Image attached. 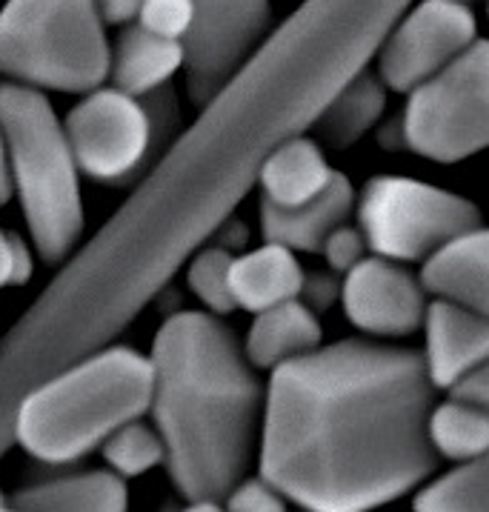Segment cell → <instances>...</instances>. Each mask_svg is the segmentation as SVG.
<instances>
[{
    "mask_svg": "<svg viewBox=\"0 0 489 512\" xmlns=\"http://www.w3.org/2000/svg\"><path fill=\"white\" fill-rule=\"evenodd\" d=\"M341 304L358 329L381 338H398L424 324L429 301L421 281L401 267V261L367 255L344 272Z\"/></svg>",
    "mask_w": 489,
    "mask_h": 512,
    "instance_id": "cell-12",
    "label": "cell"
},
{
    "mask_svg": "<svg viewBox=\"0 0 489 512\" xmlns=\"http://www.w3.org/2000/svg\"><path fill=\"white\" fill-rule=\"evenodd\" d=\"M487 232L484 226L452 238L424 258L421 287L438 301L487 312Z\"/></svg>",
    "mask_w": 489,
    "mask_h": 512,
    "instance_id": "cell-15",
    "label": "cell"
},
{
    "mask_svg": "<svg viewBox=\"0 0 489 512\" xmlns=\"http://www.w3.org/2000/svg\"><path fill=\"white\" fill-rule=\"evenodd\" d=\"M103 23H129L138 15L141 0H92Z\"/></svg>",
    "mask_w": 489,
    "mask_h": 512,
    "instance_id": "cell-31",
    "label": "cell"
},
{
    "mask_svg": "<svg viewBox=\"0 0 489 512\" xmlns=\"http://www.w3.org/2000/svg\"><path fill=\"white\" fill-rule=\"evenodd\" d=\"M464 3H467V0H464Z\"/></svg>",
    "mask_w": 489,
    "mask_h": 512,
    "instance_id": "cell-40",
    "label": "cell"
},
{
    "mask_svg": "<svg viewBox=\"0 0 489 512\" xmlns=\"http://www.w3.org/2000/svg\"><path fill=\"white\" fill-rule=\"evenodd\" d=\"M429 444L438 452V458L449 461H472L487 455L489 421L484 407H472L452 401L441 407H432L427 421Z\"/></svg>",
    "mask_w": 489,
    "mask_h": 512,
    "instance_id": "cell-22",
    "label": "cell"
},
{
    "mask_svg": "<svg viewBox=\"0 0 489 512\" xmlns=\"http://www.w3.org/2000/svg\"><path fill=\"white\" fill-rule=\"evenodd\" d=\"M304 512H315V510H304Z\"/></svg>",
    "mask_w": 489,
    "mask_h": 512,
    "instance_id": "cell-39",
    "label": "cell"
},
{
    "mask_svg": "<svg viewBox=\"0 0 489 512\" xmlns=\"http://www.w3.org/2000/svg\"><path fill=\"white\" fill-rule=\"evenodd\" d=\"M401 135L404 146L441 164L464 161L487 146V43L475 41L441 72L409 89Z\"/></svg>",
    "mask_w": 489,
    "mask_h": 512,
    "instance_id": "cell-7",
    "label": "cell"
},
{
    "mask_svg": "<svg viewBox=\"0 0 489 512\" xmlns=\"http://www.w3.org/2000/svg\"><path fill=\"white\" fill-rule=\"evenodd\" d=\"M161 512H178V507H175V504H166Z\"/></svg>",
    "mask_w": 489,
    "mask_h": 512,
    "instance_id": "cell-37",
    "label": "cell"
},
{
    "mask_svg": "<svg viewBox=\"0 0 489 512\" xmlns=\"http://www.w3.org/2000/svg\"><path fill=\"white\" fill-rule=\"evenodd\" d=\"M195 23L184 41L186 89L195 103L212 98L246 61L269 26V0H192Z\"/></svg>",
    "mask_w": 489,
    "mask_h": 512,
    "instance_id": "cell-11",
    "label": "cell"
},
{
    "mask_svg": "<svg viewBox=\"0 0 489 512\" xmlns=\"http://www.w3.org/2000/svg\"><path fill=\"white\" fill-rule=\"evenodd\" d=\"M184 69V43L158 38L141 26H126L109 46V75L126 95H149Z\"/></svg>",
    "mask_w": 489,
    "mask_h": 512,
    "instance_id": "cell-19",
    "label": "cell"
},
{
    "mask_svg": "<svg viewBox=\"0 0 489 512\" xmlns=\"http://www.w3.org/2000/svg\"><path fill=\"white\" fill-rule=\"evenodd\" d=\"M103 447V458L121 478H135L163 464V441L158 430L141 424L138 418L112 432Z\"/></svg>",
    "mask_w": 489,
    "mask_h": 512,
    "instance_id": "cell-24",
    "label": "cell"
},
{
    "mask_svg": "<svg viewBox=\"0 0 489 512\" xmlns=\"http://www.w3.org/2000/svg\"><path fill=\"white\" fill-rule=\"evenodd\" d=\"M63 135L75 166L106 184L129 181L155 141L146 106L115 86H95L83 92L81 101L66 115Z\"/></svg>",
    "mask_w": 489,
    "mask_h": 512,
    "instance_id": "cell-9",
    "label": "cell"
},
{
    "mask_svg": "<svg viewBox=\"0 0 489 512\" xmlns=\"http://www.w3.org/2000/svg\"><path fill=\"white\" fill-rule=\"evenodd\" d=\"M421 327L427 329L424 364L435 390H447L464 372L487 364V312H475L449 301H429Z\"/></svg>",
    "mask_w": 489,
    "mask_h": 512,
    "instance_id": "cell-13",
    "label": "cell"
},
{
    "mask_svg": "<svg viewBox=\"0 0 489 512\" xmlns=\"http://www.w3.org/2000/svg\"><path fill=\"white\" fill-rule=\"evenodd\" d=\"M9 504L23 512H129V490L121 475L89 470L23 487Z\"/></svg>",
    "mask_w": 489,
    "mask_h": 512,
    "instance_id": "cell-18",
    "label": "cell"
},
{
    "mask_svg": "<svg viewBox=\"0 0 489 512\" xmlns=\"http://www.w3.org/2000/svg\"><path fill=\"white\" fill-rule=\"evenodd\" d=\"M178 512H226L221 507V501H189V507Z\"/></svg>",
    "mask_w": 489,
    "mask_h": 512,
    "instance_id": "cell-35",
    "label": "cell"
},
{
    "mask_svg": "<svg viewBox=\"0 0 489 512\" xmlns=\"http://www.w3.org/2000/svg\"><path fill=\"white\" fill-rule=\"evenodd\" d=\"M0 512H23V510H15L12 504H6V501H0Z\"/></svg>",
    "mask_w": 489,
    "mask_h": 512,
    "instance_id": "cell-36",
    "label": "cell"
},
{
    "mask_svg": "<svg viewBox=\"0 0 489 512\" xmlns=\"http://www.w3.org/2000/svg\"><path fill=\"white\" fill-rule=\"evenodd\" d=\"M409 0H304L201 103L89 244L0 341V458L18 404L112 344L258 184L275 146L306 132L364 72Z\"/></svg>",
    "mask_w": 489,
    "mask_h": 512,
    "instance_id": "cell-1",
    "label": "cell"
},
{
    "mask_svg": "<svg viewBox=\"0 0 489 512\" xmlns=\"http://www.w3.org/2000/svg\"><path fill=\"white\" fill-rule=\"evenodd\" d=\"M478 41V23L464 0H421L404 9L378 46V78L409 92Z\"/></svg>",
    "mask_w": 489,
    "mask_h": 512,
    "instance_id": "cell-10",
    "label": "cell"
},
{
    "mask_svg": "<svg viewBox=\"0 0 489 512\" xmlns=\"http://www.w3.org/2000/svg\"><path fill=\"white\" fill-rule=\"evenodd\" d=\"M135 18L146 32L184 43L195 23V6L192 0H141Z\"/></svg>",
    "mask_w": 489,
    "mask_h": 512,
    "instance_id": "cell-26",
    "label": "cell"
},
{
    "mask_svg": "<svg viewBox=\"0 0 489 512\" xmlns=\"http://www.w3.org/2000/svg\"><path fill=\"white\" fill-rule=\"evenodd\" d=\"M332 169L326 164L321 146L312 138L292 135L266 155L258 172V186L264 192L266 204L298 206L315 198L329 181Z\"/></svg>",
    "mask_w": 489,
    "mask_h": 512,
    "instance_id": "cell-20",
    "label": "cell"
},
{
    "mask_svg": "<svg viewBox=\"0 0 489 512\" xmlns=\"http://www.w3.org/2000/svg\"><path fill=\"white\" fill-rule=\"evenodd\" d=\"M12 284V235L0 229V287Z\"/></svg>",
    "mask_w": 489,
    "mask_h": 512,
    "instance_id": "cell-33",
    "label": "cell"
},
{
    "mask_svg": "<svg viewBox=\"0 0 489 512\" xmlns=\"http://www.w3.org/2000/svg\"><path fill=\"white\" fill-rule=\"evenodd\" d=\"M447 390L452 401H461V404H472V407H484V410H487V401H489L487 364H481V367L464 372L458 381H452V384H449Z\"/></svg>",
    "mask_w": 489,
    "mask_h": 512,
    "instance_id": "cell-29",
    "label": "cell"
},
{
    "mask_svg": "<svg viewBox=\"0 0 489 512\" xmlns=\"http://www.w3.org/2000/svg\"><path fill=\"white\" fill-rule=\"evenodd\" d=\"M424 355L372 341L315 347L272 369L261 478L315 512H369L438 470Z\"/></svg>",
    "mask_w": 489,
    "mask_h": 512,
    "instance_id": "cell-2",
    "label": "cell"
},
{
    "mask_svg": "<svg viewBox=\"0 0 489 512\" xmlns=\"http://www.w3.org/2000/svg\"><path fill=\"white\" fill-rule=\"evenodd\" d=\"M487 455L461 461L415 495V512H487Z\"/></svg>",
    "mask_w": 489,
    "mask_h": 512,
    "instance_id": "cell-23",
    "label": "cell"
},
{
    "mask_svg": "<svg viewBox=\"0 0 489 512\" xmlns=\"http://www.w3.org/2000/svg\"><path fill=\"white\" fill-rule=\"evenodd\" d=\"M304 284V269L295 252L281 244L266 241L264 246L232 258L229 267V287L235 307L261 312L281 301L298 298Z\"/></svg>",
    "mask_w": 489,
    "mask_h": 512,
    "instance_id": "cell-16",
    "label": "cell"
},
{
    "mask_svg": "<svg viewBox=\"0 0 489 512\" xmlns=\"http://www.w3.org/2000/svg\"><path fill=\"white\" fill-rule=\"evenodd\" d=\"M226 512H286V498L266 478H246L226 492Z\"/></svg>",
    "mask_w": 489,
    "mask_h": 512,
    "instance_id": "cell-27",
    "label": "cell"
},
{
    "mask_svg": "<svg viewBox=\"0 0 489 512\" xmlns=\"http://www.w3.org/2000/svg\"><path fill=\"white\" fill-rule=\"evenodd\" d=\"M0 72L9 81L89 92L109 75V41L92 0H6Z\"/></svg>",
    "mask_w": 489,
    "mask_h": 512,
    "instance_id": "cell-6",
    "label": "cell"
},
{
    "mask_svg": "<svg viewBox=\"0 0 489 512\" xmlns=\"http://www.w3.org/2000/svg\"><path fill=\"white\" fill-rule=\"evenodd\" d=\"M355 209L367 246L389 261H424L432 249L481 226L472 201L398 175L372 178Z\"/></svg>",
    "mask_w": 489,
    "mask_h": 512,
    "instance_id": "cell-8",
    "label": "cell"
},
{
    "mask_svg": "<svg viewBox=\"0 0 489 512\" xmlns=\"http://www.w3.org/2000/svg\"><path fill=\"white\" fill-rule=\"evenodd\" d=\"M0 146L43 261H63L83 232L78 166L63 123L35 86L0 83Z\"/></svg>",
    "mask_w": 489,
    "mask_h": 512,
    "instance_id": "cell-5",
    "label": "cell"
},
{
    "mask_svg": "<svg viewBox=\"0 0 489 512\" xmlns=\"http://www.w3.org/2000/svg\"><path fill=\"white\" fill-rule=\"evenodd\" d=\"M32 272V255L29 246L18 235H12V284H23Z\"/></svg>",
    "mask_w": 489,
    "mask_h": 512,
    "instance_id": "cell-32",
    "label": "cell"
},
{
    "mask_svg": "<svg viewBox=\"0 0 489 512\" xmlns=\"http://www.w3.org/2000/svg\"><path fill=\"white\" fill-rule=\"evenodd\" d=\"M0 501H3V492H0Z\"/></svg>",
    "mask_w": 489,
    "mask_h": 512,
    "instance_id": "cell-38",
    "label": "cell"
},
{
    "mask_svg": "<svg viewBox=\"0 0 489 512\" xmlns=\"http://www.w3.org/2000/svg\"><path fill=\"white\" fill-rule=\"evenodd\" d=\"M321 252H324L326 264H329L332 272H349L361 258H367L369 246L364 241V235H361V229L341 224L326 235Z\"/></svg>",
    "mask_w": 489,
    "mask_h": 512,
    "instance_id": "cell-28",
    "label": "cell"
},
{
    "mask_svg": "<svg viewBox=\"0 0 489 512\" xmlns=\"http://www.w3.org/2000/svg\"><path fill=\"white\" fill-rule=\"evenodd\" d=\"M235 252H229L224 246L212 244L201 246L186 264V281L189 289L204 301V307L212 315H226L235 309L232 301V287H229V267H232Z\"/></svg>",
    "mask_w": 489,
    "mask_h": 512,
    "instance_id": "cell-25",
    "label": "cell"
},
{
    "mask_svg": "<svg viewBox=\"0 0 489 512\" xmlns=\"http://www.w3.org/2000/svg\"><path fill=\"white\" fill-rule=\"evenodd\" d=\"M338 295H341V284H338L335 272H312V275L304 272V284H301V292H298V301H304L312 312L326 309Z\"/></svg>",
    "mask_w": 489,
    "mask_h": 512,
    "instance_id": "cell-30",
    "label": "cell"
},
{
    "mask_svg": "<svg viewBox=\"0 0 489 512\" xmlns=\"http://www.w3.org/2000/svg\"><path fill=\"white\" fill-rule=\"evenodd\" d=\"M152 398V364L132 347H101L46 378L18 404L12 438L32 458L72 464L141 418Z\"/></svg>",
    "mask_w": 489,
    "mask_h": 512,
    "instance_id": "cell-4",
    "label": "cell"
},
{
    "mask_svg": "<svg viewBox=\"0 0 489 512\" xmlns=\"http://www.w3.org/2000/svg\"><path fill=\"white\" fill-rule=\"evenodd\" d=\"M321 335L318 312L292 298L255 312L244 352L252 367L275 369L321 347Z\"/></svg>",
    "mask_w": 489,
    "mask_h": 512,
    "instance_id": "cell-17",
    "label": "cell"
},
{
    "mask_svg": "<svg viewBox=\"0 0 489 512\" xmlns=\"http://www.w3.org/2000/svg\"><path fill=\"white\" fill-rule=\"evenodd\" d=\"M155 430L186 501H221L244 478L264 390L235 332L212 312H178L152 344Z\"/></svg>",
    "mask_w": 489,
    "mask_h": 512,
    "instance_id": "cell-3",
    "label": "cell"
},
{
    "mask_svg": "<svg viewBox=\"0 0 489 512\" xmlns=\"http://www.w3.org/2000/svg\"><path fill=\"white\" fill-rule=\"evenodd\" d=\"M384 106H387V86L378 75L364 69L335 92V98L326 103L324 112L312 126L318 129L321 141L335 149H347L358 144L378 123Z\"/></svg>",
    "mask_w": 489,
    "mask_h": 512,
    "instance_id": "cell-21",
    "label": "cell"
},
{
    "mask_svg": "<svg viewBox=\"0 0 489 512\" xmlns=\"http://www.w3.org/2000/svg\"><path fill=\"white\" fill-rule=\"evenodd\" d=\"M12 195V181H9V172H6V158H3V146H0V204H6Z\"/></svg>",
    "mask_w": 489,
    "mask_h": 512,
    "instance_id": "cell-34",
    "label": "cell"
},
{
    "mask_svg": "<svg viewBox=\"0 0 489 512\" xmlns=\"http://www.w3.org/2000/svg\"><path fill=\"white\" fill-rule=\"evenodd\" d=\"M355 209V189L347 175L335 172L329 175L326 186L298 206H275L261 201V229L266 241L281 244L292 252H321L326 235L341 224Z\"/></svg>",
    "mask_w": 489,
    "mask_h": 512,
    "instance_id": "cell-14",
    "label": "cell"
}]
</instances>
